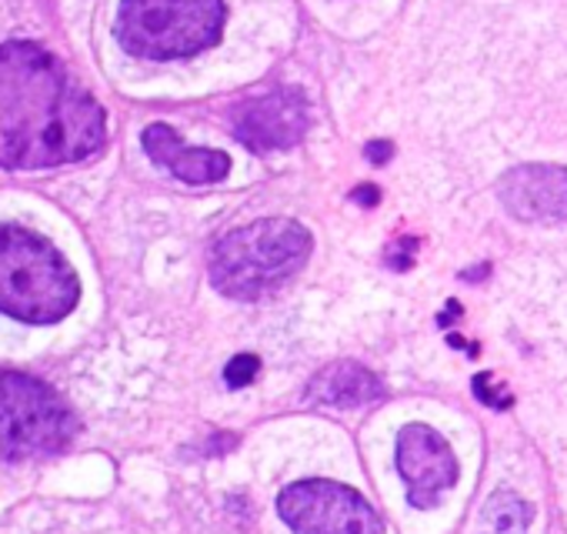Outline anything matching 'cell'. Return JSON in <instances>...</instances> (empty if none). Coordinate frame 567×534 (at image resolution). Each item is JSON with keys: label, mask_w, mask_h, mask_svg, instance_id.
Returning <instances> with one entry per match:
<instances>
[{"label": "cell", "mask_w": 567, "mask_h": 534, "mask_svg": "<svg viewBox=\"0 0 567 534\" xmlns=\"http://www.w3.org/2000/svg\"><path fill=\"white\" fill-rule=\"evenodd\" d=\"M497 197L507 214L530 224L567 220V167L520 164L497 181Z\"/></svg>", "instance_id": "9c48e42d"}, {"label": "cell", "mask_w": 567, "mask_h": 534, "mask_svg": "<svg viewBox=\"0 0 567 534\" xmlns=\"http://www.w3.org/2000/svg\"><path fill=\"white\" fill-rule=\"evenodd\" d=\"M530 514L534 511L524 497H517L514 491H497L484 504L481 534H527Z\"/></svg>", "instance_id": "7c38bea8"}, {"label": "cell", "mask_w": 567, "mask_h": 534, "mask_svg": "<svg viewBox=\"0 0 567 534\" xmlns=\"http://www.w3.org/2000/svg\"><path fill=\"white\" fill-rule=\"evenodd\" d=\"M311 257V230L288 217H267L224 234L210 254V281L220 295L257 301L288 285Z\"/></svg>", "instance_id": "7a4b0ae2"}, {"label": "cell", "mask_w": 567, "mask_h": 534, "mask_svg": "<svg viewBox=\"0 0 567 534\" xmlns=\"http://www.w3.org/2000/svg\"><path fill=\"white\" fill-rule=\"evenodd\" d=\"M104 107L38 44L0 48V167L74 164L104 147Z\"/></svg>", "instance_id": "6da1fadb"}, {"label": "cell", "mask_w": 567, "mask_h": 534, "mask_svg": "<svg viewBox=\"0 0 567 534\" xmlns=\"http://www.w3.org/2000/svg\"><path fill=\"white\" fill-rule=\"evenodd\" d=\"M78 298L74 267L51 240L0 224V311L28 325H54L78 308Z\"/></svg>", "instance_id": "3957f363"}, {"label": "cell", "mask_w": 567, "mask_h": 534, "mask_svg": "<svg viewBox=\"0 0 567 534\" xmlns=\"http://www.w3.org/2000/svg\"><path fill=\"white\" fill-rule=\"evenodd\" d=\"M364 154H368L371 164H388L391 154H394V144H391V141H371V144L364 147Z\"/></svg>", "instance_id": "2e32d148"}, {"label": "cell", "mask_w": 567, "mask_h": 534, "mask_svg": "<svg viewBox=\"0 0 567 534\" xmlns=\"http://www.w3.org/2000/svg\"><path fill=\"white\" fill-rule=\"evenodd\" d=\"M398 471L408 481V501L414 507H434L457 481V458L434 428L408 424L398 434Z\"/></svg>", "instance_id": "52a82bcc"}, {"label": "cell", "mask_w": 567, "mask_h": 534, "mask_svg": "<svg viewBox=\"0 0 567 534\" xmlns=\"http://www.w3.org/2000/svg\"><path fill=\"white\" fill-rule=\"evenodd\" d=\"M224 0H124L117 11V41L147 61L190 58L217 44Z\"/></svg>", "instance_id": "277c9868"}, {"label": "cell", "mask_w": 567, "mask_h": 534, "mask_svg": "<svg viewBox=\"0 0 567 534\" xmlns=\"http://www.w3.org/2000/svg\"><path fill=\"white\" fill-rule=\"evenodd\" d=\"M144 151L184 184H217L230 171L227 154L207 147H184L177 131L167 124H151L144 131Z\"/></svg>", "instance_id": "30bf717a"}, {"label": "cell", "mask_w": 567, "mask_h": 534, "mask_svg": "<svg viewBox=\"0 0 567 534\" xmlns=\"http://www.w3.org/2000/svg\"><path fill=\"white\" fill-rule=\"evenodd\" d=\"M78 414L38 378L0 371V458H38L68 448Z\"/></svg>", "instance_id": "5b68a950"}, {"label": "cell", "mask_w": 567, "mask_h": 534, "mask_svg": "<svg viewBox=\"0 0 567 534\" xmlns=\"http://www.w3.org/2000/svg\"><path fill=\"white\" fill-rule=\"evenodd\" d=\"M381 394H384V384L378 381V374H371L368 368L354 361L328 364L308 384V401L328 404V408H361V404L378 401Z\"/></svg>", "instance_id": "8fae6325"}, {"label": "cell", "mask_w": 567, "mask_h": 534, "mask_svg": "<svg viewBox=\"0 0 567 534\" xmlns=\"http://www.w3.org/2000/svg\"><path fill=\"white\" fill-rule=\"evenodd\" d=\"M257 371H260V361H257L254 355H237V358L227 364L224 381H227L230 388H240V384H250Z\"/></svg>", "instance_id": "4fadbf2b"}, {"label": "cell", "mask_w": 567, "mask_h": 534, "mask_svg": "<svg viewBox=\"0 0 567 534\" xmlns=\"http://www.w3.org/2000/svg\"><path fill=\"white\" fill-rule=\"evenodd\" d=\"M474 394H477L484 404H491V408H511V394H507L504 388H497L491 374H477V378H474Z\"/></svg>", "instance_id": "5bb4252c"}, {"label": "cell", "mask_w": 567, "mask_h": 534, "mask_svg": "<svg viewBox=\"0 0 567 534\" xmlns=\"http://www.w3.org/2000/svg\"><path fill=\"white\" fill-rule=\"evenodd\" d=\"M311 124V107L301 91H274L244 104L234 117V134L250 151L295 147Z\"/></svg>", "instance_id": "ba28073f"}, {"label": "cell", "mask_w": 567, "mask_h": 534, "mask_svg": "<svg viewBox=\"0 0 567 534\" xmlns=\"http://www.w3.org/2000/svg\"><path fill=\"white\" fill-rule=\"evenodd\" d=\"M354 201H358V204H364V207H374V204L381 201V191H378V187H371V184H361V187L354 191Z\"/></svg>", "instance_id": "e0dca14e"}, {"label": "cell", "mask_w": 567, "mask_h": 534, "mask_svg": "<svg viewBox=\"0 0 567 534\" xmlns=\"http://www.w3.org/2000/svg\"><path fill=\"white\" fill-rule=\"evenodd\" d=\"M417 247V240H411V237H404L391 254H388V260L398 267V271H408V267H411V250Z\"/></svg>", "instance_id": "9a60e30c"}, {"label": "cell", "mask_w": 567, "mask_h": 534, "mask_svg": "<svg viewBox=\"0 0 567 534\" xmlns=\"http://www.w3.org/2000/svg\"><path fill=\"white\" fill-rule=\"evenodd\" d=\"M277 511L298 534H384L378 511L338 481L311 477L284 487Z\"/></svg>", "instance_id": "8992f818"}]
</instances>
